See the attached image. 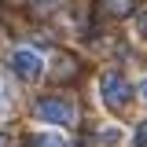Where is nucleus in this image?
I'll return each instance as SVG.
<instances>
[{"label": "nucleus", "mask_w": 147, "mask_h": 147, "mask_svg": "<svg viewBox=\"0 0 147 147\" xmlns=\"http://www.w3.org/2000/svg\"><path fill=\"white\" fill-rule=\"evenodd\" d=\"M99 99L107 103L110 110H121V107H129V99H132V85H129L121 74H103L99 77Z\"/></svg>", "instance_id": "nucleus-1"}, {"label": "nucleus", "mask_w": 147, "mask_h": 147, "mask_svg": "<svg viewBox=\"0 0 147 147\" xmlns=\"http://www.w3.org/2000/svg\"><path fill=\"white\" fill-rule=\"evenodd\" d=\"M0 147H4V144H0Z\"/></svg>", "instance_id": "nucleus-11"}, {"label": "nucleus", "mask_w": 147, "mask_h": 147, "mask_svg": "<svg viewBox=\"0 0 147 147\" xmlns=\"http://www.w3.org/2000/svg\"><path fill=\"white\" fill-rule=\"evenodd\" d=\"M136 147H147V121L136 129Z\"/></svg>", "instance_id": "nucleus-7"}, {"label": "nucleus", "mask_w": 147, "mask_h": 147, "mask_svg": "<svg viewBox=\"0 0 147 147\" xmlns=\"http://www.w3.org/2000/svg\"><path fill=\"white\" fill-rule=\"evenodd\" d=\"M140 96H144V99H147V77H144V81H140Z\"/></svg>", "instance_id": "nucleus-9"}, {"label": "nucleus", "mask_w": 147, "mask_h": 147, "mask_svg": "<svg viewBox=\"0 0 147 147\" xmlns=\"http://www.w3.org/2000/svg\"><path fill=\"white\" fill-rule=\"evenodd\" d=\"M30 4H40V7H48V4H55V0H30Z\"/></svg>", "instance_id": "nucleus-10"}, {"label": "nucleus", "mask_w": 147, "mask_h": 147, "mask_svg": "<svg viewBox=\"0 0 147 147\" xmlns=\"http://www.w3.org/2000/svg\"><path fill=\"white\" fill-rule=\"evenodd\" d=\"M26 147H66V140H63L59 132H40V136H30Z\"/></svg>", "instance_id": "nucleus-4"}, {"label": "nucleus", "mask_w": 147, "mask_h": 147, "mask_svg": "<svg viewBox=\"0 0 147 147\" xmlns=\"http://www.w3.org/2000/svg\"><path fill=\"white\" fill-rule=\"evenodd\" d=\"M118 140H121V129H118V125L103 129V144H118Z\"/></svg>", "instance_id": "nucleus-6"}, {"label": "nucleus", "mask_w": 147, "mask_h": 147, "mask_svg": "<svg viewBox=\"0 0 147 147\" xmlns=\"http://www.w3.org/2000/svg\"><path fill=\"white\" fill-rule=\"evenodd\" d=\"M103 7H107L110 15H129L136 4H132V0H103Z\"/></svg>", "instance_id": "nucleus-5"}, {"label": "nucleus", "mask_w": 147, "mask_h": 147, "mask_svg": "<svg viewBox=\"0 0 147 147\" xmlns=\"http://www.w3.org/2000/svg\"><path fill=\"white\" fill-rule=\"evenodd\" d=\"M136 26H140V37H147V11L140 15V22H136Z\"/></svg>", "instance_id": "nucleus-8"}, {"label": "nucleus", "mask_w": 147, "mask_h": 147, "mask_svg": "<svg viewBox=\"0 0 147 147\" xmlns=\"http://www.w3.org/2000/svg\"><path fill=\"white\" fill-rule=\"evenodd\" d=\"M33 114L40 121H48V125H70L74 121V103L63 99V96H44V99H37Z\"/></svg>", "instance_id": "nucleus-3"}, {"label": "nucleus", "mask_w": 147, "mask_h": 147, "mask_svg": "<svg viewBox=\"0 0 147 147\" xmlns=\"http://www.w3.org/2000/svg\"><path fill=\"white\" fill-rule=\"evenodd\" d=\"M11 70H15L18 81H40V74H44V59L37 48H15L11 52Z\"/></svg>", "instance_id": "nucleus-2"}]
</instances>
